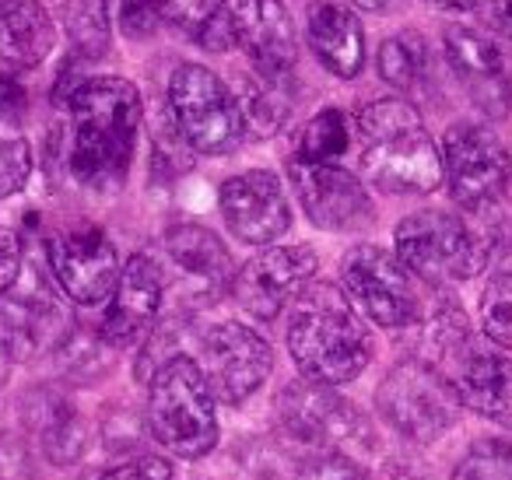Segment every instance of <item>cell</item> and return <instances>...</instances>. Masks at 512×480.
I'll list each match as a JSON object with an SVG mask.
<instances>
[{
	"instance_id": "cell-1",
	"label": "cell",
	"mask_w": 512,
	"mask_h": 480,
	"mask_svg": "<svg viewBox=\"0 0 512 480\" xmlns=\"http://www.w3.org/2000/svg\"><path fill=\"white\" fill-rule=\"evenodd\" d=\"M71 106V176L88 190H116L130 172L141 130V95L123 78L81 81Z\"/></svg>"
},
{
	"instance_id": "cell-2",
	"label": "cell",
	"mask_w": 512,
	"mask_h": 480,
	"mask_svg": "<svg viewBox=\"0 0 512 480\" xmlns=\"http://www.w3.org/2000/svg\"><path fill=\"white\" fill-rule=\"evenodd\" d=\"M288 351L309 382L341 386L358 379L372 361V337L334 284H313L292 305Z\"/></svg>"
},
{
	"instance_id": "cell-3",
	"label": "cell",
	"mask_w": 512,
	"mask_h": 480,
	"mask_svg": "<svg viewBox=\"0 0 512 480\" xmlns=\"http://www.w3.org/2000/svg\"><path fill=\"white\" fill-rule=\"evenodd\" d=\"M362 172L376 190L421 197L442 183V155L418 109L404 99H379L358 113Z\"/></svg>"
},
{
	"instance_id": "cell-4",
	"label": "cell",
	"mask_w": 512,
	"mask_h": 480,
	"mask_svg": "<svg viewBox=\"0 0 512 480\" xmlns=\"http://www.w3.org/2000/svg\"><path fill=\"white\" fill-rule=\"evenodd\" d=\"M498 232L463 214L418 211L397 225V260L428 284L467 281L495 256Z\"/></svg>"
},
{
	"instance_id": "cell-5",
	"label": "cell",
	"mask_w": 512,
	"mask_h": 480,
	"mask_svg": "<svg viewBox=\"0 0 512 480\" xmlns=\"http://www.w3.org/2000/svg\"><path fill=\"white\" fill-rule=\"evenodd\" d=\"M151 435L179 459H200L218 445V410L197 361L172 354L158 365L148 389Z\"/></svg>"
},
{
	"instance_id": "cell-6",
	"label": "cell",
	"mask_w": 512,
	"mask_h": 480,
	"mask_svg": "<svg viewBox=\"0 0 512 480\" xmlns=\"http://www.w3.org/2000/svg\"><path fill=\"white\" fill-rule=\"evenodd\" d=\"M172 127L186 148L200 155H228L242 141V116L235 95L221 85L218 74L200 64H179L169 81Z\"/></svg>"
},
{
	"instance_id": "cell-7",
	"label": "cell",
	"mask_w": 512,
	"mask_h": 480,
	"mask_svg": "<svg viewBox=\"0 0 512 480\" xmlns=\"http://www.w3.org/2000/svg\"><path fill=\"white\" fill-rule=\"evenodd\" d=\"M376 407L390 428H397L411 442H435L460 417L449 382L425 361L397 365L376 389Z\"/></svg>"
},
{
	"instance_id": "cell-8",
	"label": "cell",
	"mask_w": 512,
	"mask_h": 480,
	"mask_svg": "<svg viewBox=\"0 0 512 480\" xmlns=\"http://www.w3.org/2000/svg\"><path fill=\"white\" fill-rule=\"evenodd\" d=\"M344 295L376 326H411L418 319V291L407 267L379 246H355L341 260Z\"/></svg>"
},
{
	"instance_id": "cell-9",
	"label": "cell",
	"mask_w": 512,
	"mask_h": 480,
	"mask_svg": "<svg viewBox=\"0 0 512 480\" xmlns=\"http://www.w3.org/2000/svg\"><path fill=\"white\" fill-rule=\"evenodd\" d=\"M442 176L449 193L467 211H488L505 193L509 151L481 123H453L442 144Z\"/></svg>"
},
{
	"instance_id": "cell-10",
	"label": "cell",
	"mask_w": 512,
	"mask_h": 480,
	"mask_svg": "<svg viewBox=\"0 0 512 480\" xmlns=\"http://www.w3.org/2000/svg\"><path fill=\"white\" fill-rule=\"evenodd\" d=\"M214 400L242 403L264 386V379L274 368L271 344L256 330L242 323H218L200 337V361Z\"/></svg>"
},
{
	"instance_id": "cell-11",
	"label": "cell",
	"mask_w": 512,
	"mask_h": 480,
	"mask_svg": "<svg viewBox=\"0 0 512 480\" xmlns=\"http://www.w3.org/2000/svg\"><path fill=\"white\" fill-rule=\"evenodd\" d=\"M50 270L67 298L78 305H99L113 295L120 281V256L109 235L95 225H78L57 232L46 246Z\"/></svg>"
},
{
	"instance_id": "cell-12",
	"label": "cell",
	"mask_w": 512,
	"mask_h": 480,
	"mask_svg": "<svg viewBox=\"0 0 512 480\" xmlns=\"http://www.w3.org/2000/svg\"><path fill=\"white\" fill-rule=\"evenodd\" d=\"M316 267L320 260L313 246H271L242 263V270L232 277V295L249 316L274 319L313 281Z\"/></svg>"
},
{
	"instance_id": "cell-13",
	"label": "cell",
	"mask_w": 512,
	"mask_h": 480,
	"mask_svg": "<svg viewBox=\"0 0 512 480\" xmlns=\"http://www.w3.org/2000/svg\"><path fill=\"white\" fill-rule=\"evenodd\" d=\"M288 176H292L295 197L313 225L327 228V232H362L376 221L369 193L351 172L337 169V165L288 162Z\"/></svg>"
},
{
	"instance_id": "cell-14",
	"label": "cell",
	"mask_w": 512,
	"mask_h": 480,
	"mask_svg": "<svg viewBox=\"0 0 512 480\" xmlns=\"http://www.w3.org/2000/svg\"><path fill=\"white\" fill-rule=\"evenodd\" d=\"M218 200L225 225L235 232V239L249 242V246L274 242L292 228V207H288L285 186L267 169H249L242 176H232L221 186Z\"/></svg>"
},
{
	"instance_id": "cell-15",
	"label": "cell",
	"mask_w": 512,
	"mask_h": 480,
	"mask_svg": "<svg viewBox=\"0 0 512 480\" xmlns=\"http://www.w3.org/2000/svg\"><path fill=\"white\" fill-rule=\"evenodd\" d=\"M281 424L292 438L306 445H351L365 435V417L344 396L320 382H295L278 396Z\"/></svg>"
},
{
	"instance_id": "cell-16",
	"label": "cell",
	"mask_w": 512,
	"mask_h": 480,
	"mask_svg": "<svg viewBox=\"0 0 512 480\" xmlns=\"http://www.w3.org/2000/svg\"><path fill=\"white\" fill-rule=\"evenodd\" d=\"M435 372L449 382L460 407H470L474 414L512 428V358L484 351L467 340Z\"/></svg>"
},
{
	"instance_id": "cell-17",
	"label": "cell",
	"mask_w": 512,
	"mask_h": 480,
	"mask_svg": "<svg viewBox=\"0 0 512 480\" xmlns=\"http://www.w3.org/2000/svg\"><path fill=\"white\" fill-rule=\"evenodd\" d=\"M235 43L253 60L256 74L267 78H292L295 57V25L281 0H239L232 11Z\"/></svg>"
},
{
	"instance_id": "cell-18",
	"label": "cell",
	"mask_w": 512,
	"mask_h": 480,
	"mask_svg": "<svg viewBox=\"0 0 512 480\" xmlns=\"http://www.w3.org/2000/svg\"><path fill=\"white\" fill-rule=\"evenodd\" d=\"M165 295V277L151 256L134 253L127 260V267L120 270V281L113 288V302L102 319V340L113 347L137 344L144 333L151 330L158 309H162Z\"/></svg>"
},
{
	"instance_id": "cell-19",
	"label": "cell",
	"mask_w": 512,
	"mask_h": 480,
	"mask_svg": "<svg viewBox=\"0 0 512 480\" xmlns=\"http://www.w3.org/2000/svg\"><path fill=\"white\" fill-rule=\"evenodd\" d=\"M64 330V309L43 288L0 295V354L11 361H32L53 347Z\"/></svg>"
},
{
	"instance_id": "cell-20",
	"label": "cell",
	"mask_w": 512,
	"mask_h": 480,
	"mask_svg": "<svg viewBox=\"0 0 512 480\" xmlns=\"http://www.w3.org/2000/svg\"><path fill=\"white\" fill-rule=\"evenodd\" d=\"M309 46L330 74L351 81L365 67L362 22L341 4H320L309 11Z\"/></svg>"
},
{
	"instance_id": "cell-21",
	"label": "cell",
	"mask_w": 512,
	"mask_h": 480,
	"mask_svg": "<svg viewBox=\"0 0 512 480\" xmlns=\"http://www.w3.org/2000/svg\"><path fill=\"white\" fill-rule=\"evenodd\" d=\"M53 18L39 0H4L0 8V60L11 71H32L53 50Z\"/></svg>"
},
{
	"instance_id": "cell-22",
	"label": "cell",
	"mask_w": 512,
	"mask_h": 480,
	"mask_svg": "<svg viewBox=\"0 0 512 480\" xmlns=\"http://www.w3.org/2000/svg\"><path fill=\"white\" fill-rule=\"evenodd\" d=\"M165 253H169V260L176 263L186 277H193V281L207 291L225 288L235 277L232 256H228L225 242L200 225L169 228V232H165Z\"/></svg>"
},
{
	"instance_id": "cell-23",
	"label": "cell",
	"mask_w": 512,
	"mask_h": 480,
	"mask_svg": "<svg viewBox=\"0 0 512 480\" xmlns=\"http://www.w3.org/2000/svg\"><path fill=\"white\" fill-rule=\"evenodd\" d=\"M235 106L242 116V130L253 137H271L285 127L288 113L295 106L292 78H267V74H242Z\"/></svg>"
},
{
	"instance_id": "cell-24",
	"label": "cell",
	"mask_w": 512,
	"mask_h": 480,
	"mask_svg": "<svg viewBox=\"0 0 512 480\" xmlns=\"http://www.w3.org/2000/svg\"><path fill=\"white\" fill-rule=\"evenodd\" d=\"M446 60L463 81L484 99V88H495L502 81V53L474 29L453 25L446 29Z\"/></svg>"
},
{
	"instance_id": "cell-25",
	"label": "cell",
	"mask_w": 512,
	"mask_h": 480,
	"mask_svg": "<svg viewBox=\"0 0 512 480\" xmlns=\"http://www.w3.org/2000/svg\"><path fill=\"white\" fill-rule=\"evenodd\" d=\"M351 144V127L348 116L341 109H323L316 113L306 127L295 137V158L292 162L302 165H330L334 158H341Z\"/></svg>"
},
{
	"instance_id": "cell-26",
	"label": "cell",
	"mask_w": 512,
	"mask_h": 480,
	"mask_svg": "<svg viewBox=\"0 0 512 480\" xmlns=\"http://www.w3.org/2000/svg\"><path fill=\"white\" fill-rule=\"evenodd\" d=\"M36 431L39 442H43V452L53 463H74L81 456V449H85V424L74 414L71 403L64 400H46L39 407Z\"/></svg>"
},
{
	"instance_id": "cell-27",
	"label": "cell",
	"mask_w": 512,
	"mask_h": 480,
	"mask_svg": "<svg viewBox=\"0 0 512 480\" xmlns=\"http://www.w3.org/2000/svg\"><path fill=\"white\" fill-rule=\"evenodd\" d=\"M428 67L425 39L418 32H400L379 46V74L393 88H414Z\"/></svg>"
},
{
	"instance_id": "cell-28",
	"label": "cell",
	"mask_w": 512,
	"mask_h": 480,
	"mask_svg": "<svg viewBox=\"0 0 512 480\" xmlns=\"http://www.w3.org/2000/svg\"><path fill=\"white\" fill-rule=\"evenodd\" d=\"M67 32L81 57L95 60L109 46V15L102 0H71L67 4Z\"/></svg>"
},
{
	"instance_id": "cell-29",
	"label": "cell",
	"mask_w": 512,
	"mask_h": 480,
	"mask_svg": "<svg viewBox=\"0 0 512 480\" xmlns=\"http://www.w3.org/2000/svg\"><path fill=\"white\" fill-rule=\"evenodd\" d=\"M453 480H512V438H481L467 449Z\"/></svg>"
},
{
	"instance_id": "cell-30",
	"label": "cell",
	"mask_w": 512,
	"mask_h": 480,
	"mask_svg": "<svg viewBox=\"0 0 512 480\" xmlns=\"http://www.w3.org/2000/svg\"><path fill=\"white\" fill-rule=\"evenodd\" d=\"M481 326L491 344L512 351V270L495 274L481 295Z\"/></svg>"
},
{
	"instance_id": "cell-31",
	"label": "cell",
	"mask_w": 512,
	"mask_h": 480,
	"mask_svg": "<svg viewBox=\"0 0 512 480\" xmlns=\"http://www.w3.org/2000/svg\"><path fill=\"white\" fill-rule=\"evenodd\" d=\"M162 15L169 18L172 29L200 43L204 32L225 15V0H162Z\"/></svg>"
},
{
	"instance_id": "cell-32",
	"label": "cell",
	"mask_w": 512,
	"mask_h": 480,
	"mask_svg": "<svg viewBox=\"0 0 512 480\" xmlns=\"http://www.w3.org/2000/svg\"><path fill=\"white\" fill-rule=\"evenodd\" d=\"M32 176V148L25 137H4L0 141V200L25 190Z\"/></svg>"
},
{
	"instance_id": "cell-33",
	"label": "cell",
	"mask_w": 512,
	"mask_h": 480,
	"mask_svg": "<svg viewBox=\"0 0 512 480\" xmlns=\"http://www.w3.org/2000/svg\"><path fill=\"white\" fill-rule=\"evenodd\" d=\"M295 480H369V473H365L351 456H344V452L323 449L299 466Z\"/></svg>"
},
{
	"instance_id": "cell-34",
	"label": "cell",
	"mask_w": 512,
	"mask_h": 480,
	"mask_svg": "<svg viewBox=\"0 0 512 480\" xmlns=\"http://www.w3.org/2000/svg\"><path fill=\"white\" fill-rule=\"evenodd\" d=\"M162 18V0H120V25L130 39H148Z\"/></svg>"
},
{
	"instance_id": "cell-35",
	"label": "cell",
	"mask_w": 512,
	"mask_h": 480,
	"mask_svg": "<svg viewBox=\"0 0 512 480\" xmlns=\"http://www.w3.org/2000/svg\"><path fill=\"white\" fill-rule=\"evenodd\" d=\"M29 113V92L15 74H0V120L18 127Z\"/></svg>"
},
{
	"instance_id": "cell-36",
	"label": "cell",
	"mask_w": 512,
	"mask_h": 480,
	"mask_svg": "<svg viewBox=\"0 0 512 480\" xmlns=\"http://www.w3.org/2000/svg\"><path fill=\"white\" fill-rule=\"evenodd\" d=\"M22 277V239L11 228H0V295L11 291Z\"/></svg>"
},
{
	"instance_id": "cell-37",
	"label": "cell",
	"mask_w": 512,
	"mask_h": 480,
	"mask_svg": "<svg viewBox=\"0 0 512 480\" xmlns=\"http://www.w3.org/2000/svg\"><path fill=\"white\" fill-rule=\"evenodd\" d=\"M169 463L158 456H141L134 463H123V466H113L106 470L99 480H169Z\"/></svg>"
},
{
	"instance_id": "cell-38",
	"label": "cell",
	"mask_w": 512,
	"mask_h": 480,
	"mask_svg": "<svg viewBox=\"0 0 512 480\" xmlns=\"http://www.w3.org/2000/svg\"><path fill=\"white\" fill-rule=\"evenodd\" d=\"M481 18L491 32L512 39V0H481Z\"/></svg>"
},
{
	"instance_id": "cell-39",
	"label": "cell",
	"mask_w": 512,
	"mask_h": 480,
	"mask_svg": "<svg viewBox=\"0 0 512 480\" xmlns=\"http://www.w3.org/2000/svg\"><path fill=\"white\" fill-rule=\"evenodd\" d=\"M439 8H449V11H467V8H481V0H432Z\"/></svg>"
},
{
	"instance_id": "cell-40",
	"label": "cell",
	"mask_w": 512,
	"mask_h": 480,
	"mask_svg": "<svg viewBox=\"0 0 512 480\" xmlns=\"http://www.w3.org/2000/svg\"><path fill=\"white\" fill-rule=\"evenodd\" d=\"M505 193L512 197V155H509V176H505Z\"/></svg>"
},
{
	"instance_id": "cell-41",
	"label": "cell",
	"mask_w": 512,
	"mask_h": 480,
	"mask_svg": "<svg viewBox=\"0 0 512 480\" xmlns=\"http://www.w3.org/2000/svg\"><path fill=\"white\" fill-rule=\"evenodd\" d=\"M358 4H365V8H379V4H386V0H358Z\"/></svg>"
},
{
	"instance_id": "cell-42",
	"label": "cell",
	"mask_w": 512,
	"mask_h": 480,
	"mask_svg": "<svg viewBox=\"0 0 512 480\" xmlns=\"http://www.w3.org/2000/svg\"><path fill=\"white\" fill-rule=\"evenodd\" d=\"M0 8H4V0H0Z\"/></svg>"
}]
</instances>
